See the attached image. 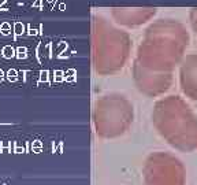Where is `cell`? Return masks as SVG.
Segmentation results:
<instances>
[{
	"label": "cell",
	"mask_w": 197,
	"mask_h": 185,
	"mask_svg": "<svg viewBox=\"0 0 197 185\" xmlns=\"http://www.w3.org/2000/svg\"><path fill=\"white\" fill-rule=\"evenodd\" d=\"M189 43V34L182 24L174 19H160L147 30L140 47L137 66L149 71L173 74L181 65Z\"/></svg>",
	"instance_id": "6da1fadb"
},
{
	"label": "cell",
	"mask_w": 197,
	"mask_h": 185,
	"mask_svg": "<svg viewBox=\"0 0 197 185\" xmlns=\"http://www.w3.org/2000/svg\"><path fill=\"white\" fill-rule=\"evenodd\" d=\"M152 121L160 136L181 152L197 149V117L179 96H167L155 104Z\"/></svg>",
	"instance_id": "7a4b0ae2"
},
{
	"label": "cell",
	"mask_w": 197,
	"mask_h": 185,
	"mask_svg": "<svg viewBox=\"0 0 197 185\" xmlns=\"http://www.w3.org/2000/svg\"><path fill=\"white\" fill-rule=\"evenodd\" d=\"M145 185H186V169L170 152H152L144 166Z\"/></svg>",
	"instance_id": "3957f363"
},
{
	"label": "cell",
	"mask_w": 197,
	"mask_h": 185,
	"mask_svg": "<svg viewBox=\"0 0 197 185\" xmlns=\"http://www.w3.org/2000/svg\"><path fill=\"white\" fill-rule=\"evenodd\" d=\"M100 111V132L104 135H116L123 132L130 122V107L125 101L111 100L104 101Z\"/></svg>",
	"instance_id": "277c9868"
},
{
	"label": "cell",
	"mask_w": 197,
	"mask_h": 185,
	"mask_svg": "<svg viewBox=\"0 0 197 185\" xmlns=\"http://www.w3.org/2000/svg\"><path fill=\"white\" fill-rule=\"evenodd\" d=\"M136 80L138 88L149 96H159L164 93L173 84V74H161L145 70L136 65Z\"/></svg>",
	"instance_id": "5b68a950"
},
{
	"label": "cell",
	"mask_w": 197,
	"mask_h": 185,
	"mask_svg": "<svg viewBox=\"0 0 197 185\" xmlns=\"http://www.w3.org/2000/svg\"><path fill=\"white\" fill-rule=\"evenodd\" d=\"M179 84L182 92L192 100H197V52L185 56L181 62Z\"/></svg>",
	"instance_id": "8992f818"
},
{
	"label": "cell",
	"mask_w": 197,
	"mask_h": 185,
	"mask_svg": "<svg viewBox=\"0 0 197 185\" xmlns=\"http://www.w3.org/2000/svg\"><path fill=\"white\" fill-rule=\"evenodd\" d=\"M190 24H192V28L195 30V33L197 34V10L190 11Z\"/></svg>",
	"instance_id": "52a82bcc"
}]
</instances>
